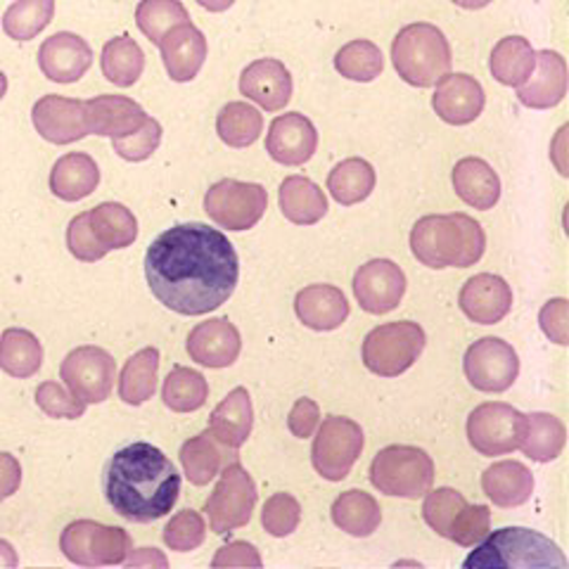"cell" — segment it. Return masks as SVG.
I'll list each match as a JSON object with an SVG mask.
<instances>
[{
  "mask_svg": "<svg viewBox=\"0 0 569 569\" xmlns=\"http://www.w3.org/2000/svg\"><path fill=\"white\" fill-rule=\"evenodd\" d=\"M150 292L181 316H204L230 299L240 280L236 247L217 228L178 223L157 236L146 254Z\"/></svg>",
  "mask_w": 569,
  "mask_h": 569,
  "instance_id": "cell-1",
  "label": "cell"
},
{
  "mask_svg": "<svg viewBox=\"0 0 569 569\" xmlns=\"http://www.w3.org/2000/svg\"><path fill=\"white\" fill-rule=\"evenodd\" d=\"M102 491L119 518L148 525L171 512L181 493V475L164 451L133 441L107 460Z\"/></svg>",
  "mask_w": 569,
  "mask_h": 569,
  "instance_id": "cell-2",
  "label": "cell"
},
{
  "mask_svg": "<svg viewBox=\"0 0 569 569\" xmlns=\"http://www.w3.org/2000/svg\"><path fill=\"white\" fill-rule=\"evenodd\" d=\"M411 249L430 269H468L485 257L487 236L468 213H437L413 226Z\"/></svg>",
  "mask_w": 569,
  "mask_h": 569,
  "instance_id": "cell-3",
  "label": "cell"
},
{
  "mask_svg": "<svg viewBox=\"0 0 569 569\" xmlns=\"http://www.w3.org/2000/svg\"><path fill=\"white\" fill-rule=\"evenodd\" d=\"M466 569L479 567H508V569H537V567H567L562 550L546 539L543 533L525 527H506L485 537L468 560Z\"/></svg>",
  "mask_w": 569,
  "mask_h": 569,
  "instance_id": "cell-4",
  "label": "cell"
},
{
  "mask_svg": "<svg viewBox=\"0 0 569 569\" xmlns=\"http://www.w3.org/2000/svg\"><path fill=\"white\" fill-rule=\"evenodd\" d=\"M397 74L416 88H430L451 71V46L441 29L427 22L403 27L391 43Z\"/></svg>",
  "mask_w": 569,
  "mask_h": 569,
  "instance_id": "cell-5",
  "label": "cell"
},
{
  "mask_svg": "<svg viewBox=\"0 0 569 569\" xmlns=\"http://www.w3.org/2000/svg\"><path fill=\"white\" fill-rule=\"evenodd\" d=\"M422 515L439 537L456 541L458 546L479 543L489 533L491 525L487 506H470L466 496L449 487L427 491Z\"/></svg>",
  "mask_w": 569,
  "mask_h": 569,
  "instance_id": "cell-6",
  "label": "cell"
},
{
  "mask_svg": "<svg viewBox=\"0 0 569 569\" xmlns=\"http://www.w3.org/2000/svg\"><path fill=\"white\" fill-rule=\"evenodd\" d=\"M370 482L387 496L420 498L432 489L435 462L418 447H387L370 462Z\"/></svg>",
  "mask_w": 569,
  "mask_h": 569,
  "instance_id": "cell-7",
  "label": "cell"
},
{
  "mask_svg": "<svg viewBox=\"0 0 569 569\" xmlns=\"http://www.w3.org/2000/svg\"><path fill=\"white\" fill-rule=\"evenodd\" d=\"M425 342V330L411 320L380 326L366 335L363 363L380 378H397L418 361Z\"/></svg>",
  "mask_w": 569,
  "mask_h": 569,
  "instance_id": "cell-8",
  "label": "cell"
},
{
  "mask_svg": "<svg viewBox=\"0 0 569 569\" xmlns=\"http://www.w3.org/2000/svg\"><path fill=\"white\" fill-rule=\"evenodd\" d=\"M257 506V485L238 460L228 462L221 472L219 485L213 487L204 503L209 527L213 533H223L244 527L252 520Z\"/></svg>",
  "mask_w": 569,
  "mask_h": 569,
  "instance_id": "cell-9",
  "label": "cell"
},
{
  "mask_svg": "<svg viewBox=\"0 0 569 569\" xmlns=\"http://www.w3.org/2000/svg\"><path fill=\"white\" fill-rule=\"evenodd\" d=\"M363 451V430L359 422L330 416L318 427L311 458L316 472L328 482H342Z\"/></svg>",
  "mask_w": 569,
  "mask_h": 569,
  "instance_id": "cell-10",
  "label": "cell"
},
{
  "mask_svg": "<svg viewBox=\"0 0 569 569\" xmlns=\"http://www.w3.org/2000/svg\"><path fill=\"white\" fill-rule=\"evenodd\" d=\"M525 435L527 416L501 401L477 406L468 418V439L482 456L512 453L520 449Z\"/></svg>",
  "mask_w": 569,
  "mask_h": 569,
  "instance_id": "cell-11",
  "label": "cell"
},
{
  "mask_svg": "<svg viewBox=\"0 0 569 569\" xmlns=\"http://www.w3.org/2000/svg\"><path fill=\"white\" fill-rule=\"evenodd\" d=\"M266 207H269V194L259 183H242L233 181V178L213 183L204 198L209 219L228 230L254 228L261 221Z\"/></svg>",
  "mask_w": 569,
  "mask_h": 569,
  "instance_id": "cell-12",
  "label": "cell"
},
{
  "mask_svg": "<svg viewBox=\"0 0 569 569\" xmlns=\"http://www.w3.org/2000/svg\"><path fill=\"white\" fill-rule=\"evenodd\" d=\"M466 376L479 391H506L520 376V359L508 342L485 337L466 351Z\"/></svg>",
  "mask_w": 569,
  "mask_h": 569,
  "instance_id": "cell-13",
  "label": "cell"
},
{
  "mask_svg": "<svg viewBox=\"0 0 569 569\" xmlns=\"http://www.w3.org/2000/svg\"><path fill=\"white\" fill-rule=\"evenodd\" d=\"M406 276L395 261L372 259L353 276V295L368 313H389L401 305Z\"/></svg>",
  "mask_w": 569,
  "mask_h": 569,
  "instance_id": "cell-14",
  "label": "cell"
},
{
  "mask_svg": "<svg viewBox=\"0 0 569 569\" xmlns=\"http://www.w3.org/2000/svg\"><path fill=\"white\" fill-rule=\"evenodd\" d=\"M64 553L81 565L119 562L129 548V537L123 529L100 527L93 522L71 525L62 537Z\"/></svg>",
  "mask_w": 569,
  "mask_h": 569,
  "instance_id": "cell-15",
  "label": "cell"
},
{
  "mask_svg": "<svg viewBox=\"0 0 569 569\" xmlns=\"http://www.w3.org/2000/svg\"><path fill=\"white\" fill-rule=\"evenodd\" d=\"M437 91L432 98L435 112L441 121L451 123V127H466L472 123L485 110V88L470 74H447L437 83Z\"/></svg>",
  "mask_w": 569,
  "mask_h": 569,
  "instance_id": "cell-16",
  "label": "cell"
},
{
  "mask_svg": "<svg viewBox=\"0 0 569 569\" xmlns=\"http://www.w3.org/2000/svg\"><path fill=\"white\" fill-rule=\"evenodd\" d=\"M318 148V133L311 119L299 112L282 114L273 119L269 136H266V150L284 167H299L309 162Z\"/></svg>",
  "mask_w": 569,
  "mask_h": 569,
  "instance_id": "cell-17",
  "label": "cell"
},
{
  "mask_svg": "<svg viewBox=\"0 0 569 569\" xmlns=\"http://www.w3.org/2000/svg\"><path fill=\"white\" fill-rule=\"evenodd\" d=\"M458 301L472 323L493 326L512 309V290L501 276L479 273L462 284Z\"/></svg>",
  "mask_w": 569,
  "mask_h": 569,
  "instance_id": "cell-18",
  "label": "cell"
},
{
  "mask_svg": "<svg viewBox=\"0 0 569 569\" xmlns=\"http://www.w3.org/2000/svg\"><path fill=\"white\" fill-rule=\"evenodd\" d=\"M62 376L81 399L98 403L104 401V397L110 395L112 389L114 361L110 359V353H104L102 349L86 347L67 356Z\"/></svg>",
  "mask_w": 569,
  "mask_h": 569,
  "instance_id": "cell-19",
  "label": "cell"
},
{
  "mask_svg": "<svg viewBox=\"0 0 569 569\" xmlns=\"http://www.w3.org/2000/svg\"><path fill=\"white\" fill-rule=\"evenodd\" d=\"M240 93L263 107L266 112H278L292 98V74L280 60H257L244 67L240 77Z\"/></svg>",
  "mask_w": 569,
  "mask_h": 569,
  "instance_id": "cell-20",
  "label": "cell"
},
{
  "mask_svg": "<svg viewBox=\"0 0 569 569\" xmlns=\"http://www.w3.org/2000/svg\"><path fill=\"white\" fill-rule=\"evenodd\" d=\"M242 340L238 328L228 318H211L200 323L188 337V353L192 361L207 368H228L238 361Z\"/></svg>",
  "mask_w": 569,
  "mask_h": 569,
  "instance_id": "cell-21",
  "label": "cell"
},
{
  "mask_svg": "<svg viewBox=\"0 0 569 569\" xmlns=\"http://www.w3.org/2000/svg\"><path fill=\"white\" fill-rule=\"evenodd\" d=\"M567 96V62L556 50L537 52L531 77L518 86V98L529 110H550Z\"/></svg>",
  "mask_w": 569,
  "mask_h": 569,
  "instance_id": "cell-22",
  "label": "cell"
},
{
  "mask_svg": "<svg viewBox=\"0 0 569 569\" xmlns=\"http://www.w3.org/2000/svg\"><path fill=\"white\" fill-rule=\"evenodd\" d=\"M295 311L311 330H337L349 318V301L332 284H309L295 299Z\"/></svg>",
  "mask_w": 569,
  "mask_h": 569,
  "instance_id": "cell-23",
  "label": "cell"
},
{
  "mask_svg": "<svg viewBox=\"0 0 569 569\" xmlns=\"http://www.w3.org/2000/svg\"><path fill=\"white\" fill-rule=\"evenodd\" d=\"M254 408L249 391L244 387H236L230 395L213 408L209 418V432L217 437L228 449H240L252 435Z\"/></svg>",
  "mask_w": 569,
  "mask_h": 569,
  "instance_id": "cell-24",
  "label": "cell"
},
{
  "mask_svg": "<svg viewBox=\"0 0 569 569\" xmlns=\"http://www.w3.org/2000/svg\"><path fill=\"white\" fill-rule=\"evenodd\" d=\"M453 188L458 198L475 209H493L501 198V178L485 159L466 157L453 169Z\"/></svg>",
  "mask_w": 569,
  "mask_h": 569,
  "instance_id": "cell-25",
  "label": "cell"
},
{
  "mask_svg": "<svg viewBox=\"0 0 569 569\" xmlns=\"http://www.w3.org/2000/svg\"><path fill=\"white\" fill-rule=\"evenodd\" d=\"M482 489L498 508L525 506L533 493V477L518 460L493 462L482 475Z\"/></svg>",
  "mask_w": 569,
  "mask_h": 569,
  "instance_id": "cell-26",
  "label": "cell"
},
{
  "mask_svg": "<svg viewBox=\"0 0 569 569\" xmlns=\"http://www.w3.org/2000/svg\"><path fill=\"white\" fill-rule=\"evenodd\" d=\"M167 71L173 81H190L198 77L207 60V39L200 29L190 22L178 24L169 39L162 43Z\"/></svg>",
  "mask_w": 569,
  "mask_h": 569,
  "instance_id": "cell-27",
  "label": "cell"
},
{
  "mask_svg": "<svg viewBox=\"0 0 569 569\" xmlns=\"http://www.w3.org/2000/svg\"><path fill=\"white\" fill-rule=\"evenodd\" d=\"M236 451L238 449H228L226 443H221L209 430L192 437L181 449L186 477L194 487L209 485L211 479L221 472V468L228 466V458H236Z\"/></svg>",
  "mask_w": 569,
  "mask_h": 569,
  "instance_id": "cell-28",
  "label": "cell"
},
{
  "mask_svg": "<svg viewBox=\"0 0 569 569\" xmlns=\"http://www.w3.org/2000/svg\"><path fill=\"white\" fill-rule=\"evenodd\" d=\"M278 202L282 217L297 226H313L323 219L328 211V200L323 190L305 176L284 178L278 192Z\"/></svg>",
  "mask_w": 569,
  "mask_h": 569,
  "instance_id": "cell-29",
  "label": "cell"
},
{
  "mask_svg": "<svg viewBox=\"0 0 569 569\" xmlns=\"http://www.w3.org/2000/svg\"><path fill=\"white\" fill-rule=\"evenodd\" d=\"M533 64H537V52L525 36H506L496 43L489 60L491 77L510 88L522 86L531 77Z\"/></svg>",
  "mask_w": 569,
  "mask_h": 569,
  "instance_id": "cell-30",
  "label": "cell"
},
{
  "mask_svg": "<svg viewBox=\"0 0 569 569\" xmlns=\"http://www.w3.org/2000/svg\"><path fill=\"white\" fill-rule=\"evenodd\" d=\"M332 522L342 531L351 533V537L363 539L380 527L382 510L370 493L361 489H349L332 503Z\"/></svg>",
  "mask_w": 569,
  "mask_h": 569,
  "instance_id": "cell-31",
  "label": "cell"
},
{
  "mask_svg": "<svg viewBox=\"0 0 569 569\" xmlns=\"http://www.w3.org/2000/svg\"><path fill=\"white\" fill-rule=\"evenodd\" d=\"M41 62L50 79L74 81L91 64V50L77 36L62 33L46 43Z\"/></svg>",
  "mask_w": 569,
  "mask_h": 569,
  "instance_id": "cell-32",
  "label": "cell"
},
{
  "mask_svg": "<svg viewBox=\"0 0 569 569\" xmlns=\"http://www.w3.org/2000/svg\"><path fill=\"white\" fill-rule=\"evenodd\" d=\"M372 188H376V169L359 157L345 159L342 164H337L330 171L328 178L330 194L345 207L363 202L372 192Z\"/></svg>",
  "mask_w": 569,
  "mask_h": 569,
  "instance_id": "cell-33",
  "label": "cell"
},
{
  "mask_svg": "<svg viewBox=\"0 0 569 569\" xmlns=\"http://www.w3.org/2000/svg\"><path fill=\"white\" fill-rule=\"evenodd\" d=\"M567 430L560 418L550 413H531L527 416V435L522 439V451L537 462L556 460L565 449Z\"/></svg>",
  "mask_w": 569,
  "mask_h": 569,
  "instance_id": "cell-34",
  "label": "cell"
},
{
  "mask_svg": "<svg viewBox=\"0 0 569 569\" xmlns=\"http://www.w3.org/2000/svg\"><path fill=\"white\" fill-rule=\"evenodd\" d=\"M219 138L230 148H249L263 131V117L247 102H228L217 117Z\"/></svg>",
  "mask_w": 569,
  "mask_h": 569,
  "instance_id": "cell-35",
  "label": "cell"
},
{
  "mask_svg": "<svg viewBox=\"0 0 569 569\" xmlns=\"http://www.w3.org/2000/svg\"><path fill=\"white\" fill-rule=\"evenodd\" d=\"M98 186V167L91 157L69 154L52 171V192L64 200L86 198Z\"/></svg>",
  "mask_w": 569,
  "mask_h": 569,
  "instance_id": "cell-36",
  "label": "cell"
},
{
  "mask_svg": "<svg viewBox=\"0 0 569 569\" xmlns=\"http://www.w3.org/2000/svg\"><path fill=\"white\" fill-rule=\"evenodd\" d=\"M335 69L349 81L368 83V81H376L382 74L385 60H382L380 48L372 41H351L345 48L337 50Z\"/></svg>",
  "mask_w": 569,
  "mask_h": 569,
  "instance_id": "cell-37",
  "label": "cell"
},
{
  "mask_svg": "<svg viewBox=\"0 0 569 569\" xmlns=\"http://www.w3.org/2000/svg\"><path fill=\"white\" fill-rule=\"evenodd\" d=\"M209 397V385L204 376L190 368H176L164 382V403L176 413H190L204 406Z\"/></svg>",
  "mask_w": 569,
  "mask_h": 569,
  "instance_id": "cell-38",
  "label": "cell"
},
{
  "mask_svg": "<svg viewBox=\"0 0 569 569\" xmlns=\"http://www.w3.org/2000/svg\"><path fill=\"white\" fill-rule=\"evenodd\" d=\"M79 104L69 100L48 98L36 107V127H41L43 136L56 142H69L83 136V129L77 121Z\"/></svg>",
  "mask_w": 569,
  "mask_h": 569,
  "instance_id": "cell-39",
  "label": "cell"
},
{
  "mask_svg": "<svg viewBox=\"0 0 569 569\" xmlns=\"http://www.w3.org/2000/svg\"><path fill=\"white\" fill-rule=\"evenodd\" d=\"M88 217L93 221V236L102 238L104 249H119L136 240V219L121 204H102L93 213H88Z\"/></svg>",
  "mask_w": 569,
  "mask_h": 569,
  "instance_id": "cell-40",
  "label": "cell"
},
{
  "mask_svg": "<svg viewBox=\"0 0 569 569\" xmlns=\"http://www.w3.org/2000/svg\"><path fill=\"white\" fill-rule=\"evenodd\" d=\"M157 366H159L157 349H146V351H140V353L133 356V359L127 366V370H123V378H121L123 401L142 403L154 395Z\"/></svg>",
  "mask_w": 569,
  "mask_h": 569,
  "instance_id": "cell-41",
  "label": "cell"
},
{
  "mask_svg": "<svg viewBox=\"0 0 569 569\" xmlns=\"http://www.w3.org/2000/svg\"><path fill=\"white\" fill-rule=\"evenodd\" d=\"M138 22L154 43H162L164 31L190 22V17L178 0H146L138 8Z\"/></svg>",
  "mask_w": 569,
  "mask_h": 569,
  "instance_id": "cell-42",
  "label": "cell"
},
{
  "mask_svg": "<svg viewBox=\"0 0 569 569\" xmlns=\"http://www.w3.org/2000/svg\"><path fill=\"white\" fill-rule=\"evenodd\" d=\"M142 69V52L129 39L112 41L104 50V74L119 86H129Z\"/></svg>",
  "mask_w": 569,
  "mask_h": 569,
  "instance_id": "cell-43",
  "label": "cell"
},
{
  "mask_svg": "<svg viewBox=\"0 0 569 569\" xmlns=\"http://www.w3.org/2000/svg\"><path fill=\"white\" fill-rule=\"evenodd\" d=\"M301 522V506L290 493H273L263 506L261 525L271 537H290Z\"/></svg>",
  "mask_w": 569,
  "mask_h": 569,
  "instance_id": "cell-44",
  "label": "cell"
},
{
  "mask_svg": "<svg viewBox=\"0 0 569 569\" xmlns=\"http://www.w3.org/2000/svg\"><path fill=\"white\" fill-rule=\"evenodd\" d=\"M96 110V131L104 136H114L117 131H123L129 127H136V121L142 119L140 107L121 100V98H102L98 102H91Z\"/></svg>",
  "mask_w": 569,
  "mask_h": 569,
  "instance_id": "cell-45",
  "label": "cell"
},
{
  "mask_svg": "<svg viewBox=\"0 0 569 569\" xmlns=\"http://www.w3.org/2000/svg\"><path fill=\"white\" fill-rule=\"evenodd\" d=\"M204 537H207L204 520H202V515L194 510L178 512L164 529L167 546H171V550H181V553L202 546Z\"/></svg>",
  "mask_w": 569,
  "mask_h": 569,
  "instance_id": "cell-46",
  "label": "cell"
},
{
  "mask_svg": "<svg viewBox=\"0 0 569 569\" xmlns=\"http://www.w3.org/2000/svg\"><path fill=\"white\" fill-rule=\"evenodd\" d=\"M69 249L83 261H96L104 257L107 249L96 240L91 226H88V213L74 219L69 226Z\"/></svg>",
  "mask_w": 569,
  "mask_h": 569,
  "instance_id": "cell-47",
  "label": "cell"
},
{
  "mask_svg": "<svg viewBox=\"0 0 569 569\" xmlns=\"http://www.w3.org/2000/svg\"><path fill=\"white\" fill-rule=\"evenodd\" d=\"M539 323H541L543 332L556 345H567V340H569V307H567V299H550L548 305L541 309Z\"/></svg>",
  "mask_w": 569,
  "mask_h": 569,
  "instance_id": "cell-48",
  "label": "cell"
},
{
  "mask_svg": "<svg viewBox=\"0 0 569 569\" xmlns=\"http://www.w3.org/2000/svg\"><path fill=\"white\" fill-rule=\"evenodd\" d=\"M159 138H162V129H159V123L148 121L146 129L136 133L131 140H117V150L121 157H127V159H146L159 146Z\"/></svg>",
  "mask_w": 569,
  "mask_h": 569,
  "instance_id": "cell-49",
  "label": "cell"
},
{
  "mask_svg": "<svg viewBox=\"0 0 569 569\" xmlns=\"http://www.w3.org/2000/svg\"><path fill=\"white\" fill-rule=\"evenodd\" d=\"M213 567H261L259 550L247 541H233L223 546L211 560Z\"/></svg>",
  "mask_w": 569,
  "mask_h": 569,
  "instance_id": "cell-50",
  "label": "cell"
},
{
  "mask_svg": "<svg viewBox=\"0 0 569 569\" xmlns=\"http://www.w3.org/2000/svg\"><path fill=\"white\" fill-rule=\"evenodd\" d=\"M39 401L50 416H58V418H79L83 413V403L77 399H69L56 385H46L39 391Z\"/></svg>",
  "mask_w": 569,
  "mask_h": 569,
  "instance_id": "cell-51",
  "label": "cell"
},
{
  "mask_svg": "<svg viewBox=\"0 0 569 569\" xmlns=\"http://www.w3.org/2000/svg\"><path fill=\"white\" fill-rule=\"evenodd\" d=\"M318 420H320V408L316 401L311 399H299L292 411H290V418H288V427L290 432L299 439H307L313 435V430L318 427Z\"/></svg>",
  "mask_w": 569,
  "mask_h": 569,
  "instance_id": "cell-52",
  "label": "cell"
},
{
  "mask_svg": "<svg viewBox=\"0 0 569 569\" xmlns=\"http://www.w3.org/2000/svg\"><path fill=\"white\" fill-rule=\"evenodd\" d=\"M198 3L209 12H226L228 8H233L236 0H198Z\"/></svg>",
  "mask_w": 569,
  "mask_h": 569,
  "instance_id": "cell-53",
  "label": "cell"
},
{
  "mask_svg": "<svg viewBox=\"0 0 569 569\" xmlns=\"http://www.w3.org/2000/svg\"><path fill=\"white\" fill-rule=\"evenodd\" d=\"M451 3L462 10H482V8L491 6L493 0H451Z\"/></svg>",
  "mask_w": 569,
  "mask_h": 569,
  "instance_id": "cell-54",
  "label": "cell"
}]
</instances>
